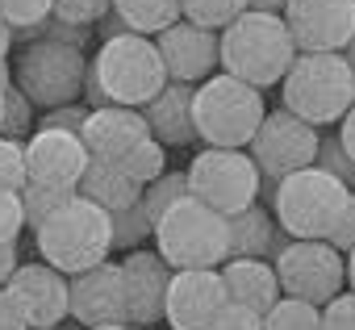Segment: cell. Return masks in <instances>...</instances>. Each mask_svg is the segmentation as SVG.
Returning <instances> with one entry per match:
<instances>
[{
    "instance_id": "cell-1",
    "label": "cell",
    "mask_w": 355,
    "mask_h": 330,
    "mask_svg": "<svg viewBox=\"0 0 355 330\" xmlns=\"http://www.w3.org/2000/svg\"><path fill=\"white\" fill-rule=\"evenodd\" d=\"M297 55L301 51H297V38H293L284 13L247 9L239 21H230L222 30V71H230L255 88L280 84Z\"/></svg>"
},
{
    "instance_id": "cell-2",
    "label": "cell",
    "mask_w": 355,
    "mask_h": 330,
    "mask_svg": "<svg viewBox=\"0 0 355 330\" xmlns=\"http://www.w3.org/2000/svg\"><path fill=\"white\" fill-rule=\"evenodd\" d=\"M38 255L46 263H55L59 272L76 276L84 268H96L113 255L117 247V230H113V214L96 201H88L84 193H76L63 209H55L38 230H34Z\"/></svg>"
},
{
    "instance_id": "cell-3",
    "label": "cell",
    "mask_w": 355,
    "mask_h": 330,
    "mask_svg": "<svg viewBox=\"0 0 355 330\" xmlns=\"http://www.w3.org/2000/svg\"><path fill=\"white\" fill-rule=\"evenodd\" d=\"M280 101L313 125H338L355 105V67L343 51H301L280 80Z\"/></svg>"
},
{
    "instance_id": "cell-4",
    "label": "cell",
    "mask_w": 355,
    "mask_h": 330,
    "mask_svg": "<svg viewBox=\"0 0 355 330\" xmlns=\"http://www.w3.org/2000/svg\"><path fill=\"white\" fill-rule=\"evenodd\" d=\"M155 251L171 268H222L230 259V214L189 193L155 222Z\"/></svg>"
},
{
    "instance_id": "cell-5",
    "label": "cell",
    "mask_w": 355,
    "mask_h": 330,
    "mask_svg": "<svg viewBox=\"0 0 355 330\" xmlns=\"http://www.w3.org/2000/svg\"><path fill=\"white\" fill-rule=\"evenodd\" d=\"M193 109H197V134L205 146H251V138L268 117L263 88L230 71H214L205 84H197Z\"/></svg>"
},
{
    "instance_id": "cell-6",
    "label": "cell",
    "mask_w": 355,
    "mask_h": 330,
    "mask_svg": "<svg viewBox=\"0 0 355 330\" xmlns=\"http://www.w3.org/2000/svg\"><path fill=\"white\" fill-rule=\"evenodd\" d=\"M92 76L101 80V88L109 92L113 105H150L163 88H167V63L159 55V42L150 34H117L105 38L96 59H92Z\"/></svg>"
},
{
    "instance_id": "cell-7",
    "label": "cell",
    "mask_w": 355,
    "mask_h": 330,
    "mask_svg": "<svg viewBox=\"0 0 355 330\" xmlns=\"http://www.w3.org/2000/svg\"><path fill=\"white\" fill-rule=\"evenodd\" d=\"M351 193L355 189H347L338 176H330L326 168L313 163V168H301V172L276 180L272 214L293 238H330V230L343 218Z\"/></svg>"
},
{
    "instance_id": "cell-8",
    "label": "cell",
    "mask_w": 355,
    "mask_h": 330,
    "mask_svg": "<svg viewBox=\"0 0 355 330\" xmlns=\"http://www.w3.org/2000/svg\"><path fill=\"white\" fill-rule=\"evenodd\" d=\"M92 63L84 59V46L55 42V38H34L17 51L13 80L26 88V96L38 109H59L71 101H84Z\"/></svg>"
},
{
    "instance_id": "cell-9",
    "label": "cell",
    "mask_w": 355,
    "mask_h": 330,
    "mask_svg": "<svg viewBox=\"0 0 355 330\" xmlns=\"http://www.w3.org/2000/svg\"><path fill=\"white\" fill-rule=\"evenodd\" d=\"M189 189L193 197L209 201L222 214H243L263 193V172L247 146H205L189 163Z\"/></svg>"
},
{
    "instance_id": "cell-10",
    "label": "cell",
    "mask_w": 355,
    "mask_h": 330,
    "mask_svg": "<svg viewBox=\"0 0 355 330\" xmlns=\"http://www.w3.org/2000/svg\"><path fill=\"white\" fill-rule=\"evenodd\" d=\"M280 288L288 297L326 305L347 288V255L330 238H288V247L276 255Z\"/></svg>"
},
{
    "instance_id": "cell-11",
    "label": "cell",
    "mask_w": 355,
    "mask_h": 330,
    "mask_svg": "<svg viewBox=\"0 0 355 330\" xmlns=\"http://www.w3.org/2000/svg\"><path fill=\"white\" fill-rule=\"evenodd\" d=\"M318 130L322 125L305 121L301 113H293L284 105L280 109H268L259 134L247 146L255 155V163H259L263 180H284V176L301 172V168H313V163H318V146H322V134Z\"/></svg>"
},
{
    "instance_id": "cell-12",
    "label": "cell",
    "mask_w": 355,
    "mask_h": 330,
    "mask_svg": "<svg viewBox=\"0 0 355 330\" xmlns=\"http://www.w3.org/2000/svg\"><path fill=\"white\" fill-rule=\"evenodd\" d=\"M230 305L222 268H175L167 288V326L171 330H209Z\"/></svg>"
},
{
    "instance_id": "cell-13",
    "label": "cell",
    "mask_w": 355,
    "mask_h": 330,
    "mask_svg": "<svg viewBox=\"0 0 355 330\" xmlns=\"http://www.w3.org/2000/svg\"><path fill=\"white\" fill-rule=\"evenodd\" d=\"M26 159H30V184L80 193L92 150L84 146V134H76V130H42L38 125V134H30V142H26Z\"/></svg>"
},
{
    "instance_id": "cell-14",
    "label": "cell",
    "mask_w": 355,
    "mask_h": 330,
    "mask_svg": "<svg viewBox=\"0 0 355 330\" xmlns=\"http://www.w3.org/2000/svg\"><path fill=\"white\" fill-rule=\"evenodd\" d=\"M155 42L167 63V76L180 84H205L222 67V30L197 26L189 17H180L163 34H155Z\"/></svg>"
},
{
    "instance_id": "cell-15",
    "label": "cell",
    "mask_w": 355,
    "mask_h": 330,
    "mask_svg": "<svg viewBox=\"0 0 355 330\" xmlns=\"http://www.w3.org/2000/svg\"><path fill=\"white\" fill-rule=\"evenodd\" d=\"M5 288L17 297L30 326H59L63 318H71V276L59 272L46 259L42 263H21L9 276Z\"/></svg>"
},
{
    "instance_id": "cell-16",
    "label": "cell",
    "mask_w": 355,
    "mask_h": 330,
    "mask_svg": "<svg viewBox=\"0 0 355 330\" xmlns=\"http://www.w3.org/2000/svg\"><path fill=\"white\" fill-rule=\"evenodd\" d=\"M284 21L297 51H343L355 34V0H288Z\"/></svg>"
},
{
    "instance_id": "cell-17",
    "label": "cell",
    "mask_w": 355,
    "mask_h": 330,
    "mask_svg": "<svg viewBox=\"0 0 355 330\" xmlns=\"http://www.w3.org/2000/svg\"><path fill=\"white\" fill-rule=\"evenodd\" d=\"M71 318H76L80 326L130 322V301H125L121 263L105 259V263L84 268V272L71 276Z\"/></svg>"
},
{
    "instance_id": "cell-18",
    "label": "cell",
    "mask_w": 355,
    "mask_h": 330,
    "mask_svg": "<svg viewBox=\"0 0 355 330\" xmlns=\"http://www.w3.org/2000/svg\"><path fill=\"white\" fill-rule=\"evenodd\" d=\"M121 276H125V301H130V322L134 326H155L167 318V288L175 268L146 247H134L121 259Z\"/></svg>"
},
{
    "instance_id": "cell-19",
    "label": "cell",
    "mask_w": 355,
    "mask_h": 330,
    "mask_svg": "<svg viewBox=\"0 0 355 330\" xmlns=\"http://www.w3.org/2000/svg\"><path fill=\"white\" fill-rule=\"evenodd\" d=\"M146 134H150V121H146L142 109H134V105H105V109L88 113L84 146L92 150V159H121Z\"/></svg>"
},
{
    "instance_id": "cell-20",
    "label": "cell",
    "mask_w": 355,
    "mask_h": 330,
    "mask_svg": "<svg viewBox=\"0 0 355 330\" xmlns=\"http://www.w3.org/2000/svg\"><path fill=\"white\" fill-rule=\"evenodd\" d=\"M193 101H197V84L167 80V88L150 105H142V113L150 121V134L159 142H167V146H189V142H197L201 134H197V109H193Z\"/></svg>"
},
{
    "instance_id": "cell-21",
    "label": "cell",
    "mask_w": 355,
    "mask_h": 330,
    "mask_svg": "<svg viewBox=\"0 0 355 330\" xmlns=\"http://www.w3.org/2000/svg\"><path fill=\"white\" fill-rule=\"evenodd\" d=\"M222 276H226L230 301H243V305H251V309H259V313H268V309L284 297L280 272H276V263L263 259V255H234V259L222 263Z\"/></svg>"
},
{
    "instance_id": "cell-22",
    "label": "cell",
    "mask_w": 355,
    "mask_h": 330,
    "mask_svg": "<svg viewBox=\"0 0 355 330\" xmlns=\"http://www.w3.org/2000/svg\"><path fill=\"white\" fill-rule=\"evenodd\" d=\"M80 193L96 205H105L109 214H125L130 205H138L142 197V184L125 176V168L117 159H92L88 163V172L80 180Z\"/></svg>"
},
{
    "instance_id": "cell-23",
    "label": "cell",
    "mask_w": 355,
    "mask_h": 330,
    "mask_svg": "<svg viewBox=\"0 0 355 330\" xmlns=\"http://www.w3.org/2000/svg\"><path fill=\"white\" fill-rule=\"evenodd\" d=\"M276 214H268L263 205H251L243 214L230 218V259L234 255H272V243H276Z\"/></svg>"
},
{
    "instance_id": "cell-24",
    "label": "cell",
    "mask_w": 355,
    "mask_h": 330,
    "mask_svg": "<svg viewBox=\"0 0 355 330\" xmlns=\"http://www.w3.org/2000/svg\"><path fill=\"white\" fill-rule=\"evenodd\" d=\"M113 13L134 30V34H163L184 17V0H113Z\"/></svg>"
},
{
    "instance_id": "cell-25",
    "label": "cell",
    "mask_w": 355,
    "mask_h": 330,
    "mask_svg": "<svg viewBox=\"0 0 355 330\" xmlns=\"http://www.w3.org/2000/svg\"><path fill=\"white\" fill-rule=\"evenodd\" d=\"M263 330H326V322H322V305L284 293V297L263 313Z\"/></svg>"
},
{
    "instance_id": "cell-26",
    "label": "cell",
    "mask_w": 355,
    "mask_h": 330,
    "mask_svg": "<svg viewBox=\"0 0 355 330\" xmlns=\"http://www.w3.org/2000/svg\"><path fill=\"white\" fill-rule=\"evenodd\" d=\"M117 163L125 168L130 180H138V184L146 189V184H155V180L167 172V142H159L155 134H146V138H142L134 150H125Z\"/></svg>"
},
{
    "instance_id": "cell-27",
    "label": "cell",
    "mask_w": 355,
    "mask_h": 330,
    "mask_svg": "<svg viewBox=\"0 0 355 330\" xmlns=\"http://www.w3.org/2000/svg\"><path fill=\"white\" fill-rule=\"evenodd\" d=\"M189 193H193V189H189V168H184V172H163L155 184H146V189H142L138 209H142V214H146V222L155 226V222L175 205V201L189 197Z\"/></svg>"
},
{
    "instance_id": "cell-28",
    "label": "cell",
    "mask_w": 355,
    "mask_h": 330,
    "mask_svg": "<svg viewBox=\"0 0 355 330\" xmlns=\"http://www.w3.org/2000/svg\"><path fill=\"white\" fill-rule=\"evenodd\" d=\"M251 9V0H184V17L209 30H226Z\"/></svg>"
},
{
    "instance_id": "cell-29",
    "label": "cell",
    "mask_w": 355,
    "mask_h": 330,
    "mask_svg": "<svg viewBox=\"0 0 355 330\" xmlns=\"http://www.w3.org/2000/svg\"><path fill=\"white\" fill-rule=\"evenodd\" d=\"M34 101L26 96V88L17 84V80H9L5 84V138H21V142H30V130H34Z\"/></svg>"
},
{
    "instance_id": "cell-30",
    "label": "cell",
    "mask_w": 355,
    "mask_h": 330,
    "mask_svg": "<svg viewBox=\"0 0 355 330\" xmlns=\"http://www.w3.org/2000/svg\"><path fill=\"white\" fill-rule=\"evenodd\" d=\"M26 184H30L26 142H21V138H5V134H0V189L26 193Z\"/></svg>"
},
{
    "instance_id": "cell-31",
    "label": "cell",
    "mask_w": 355,
    "mask_h": 330,
    "mask_svg": "<svg viewBox=\"0 0 355 330\" xmlns=\"http://www.w3.org/2000/svg\"><path fill=\"white\" fill-rule=\"evenodd\" d=\"M76 193L71 189H46V184H26V193H21V201H26V222H30V230H38L55 209H63L67 201H71Z\"/></svg>"
},
{
    "instance_id": "cell-32",
    "label": "cell",
    "mask_w": 355,
    "mask_h": 330,
    "mask_svg": "<svg viewBox=\"0 0 355 330\" xmlns=\"http://www.w3.org/2000/svg\"><path fill=\"white\" fill-rule=\"evenodd\" d=\"M318 168H326L330 176H338L347 189H355V159L351 150L338 142V134H322V146H318Z\"/></svg>"
},
{
    "instance_id": "cell-33",
    "label": "cell",
    "mask_w": 355,
    "mask_h": 330,
    "mask_svg": "<svg viewBox=\"0 0 355 330\" xmlns=\"http://www.w3.org/2000/svg\"><path fill=\"white\" fill-rule=\"evenodd\" d=\"M55 13V0H0V21H9L13 30L38 26Z\"/></svg>"
},
{
    "instance_id": "cell-34",
    "label": "cell",
    "mask_w": 355,
    "mask_h": 330,
    "mask_svg": "<svg viewBox=\"0 0 355 330\" xmlns=\"http://www.w3.org/2000/svg\"><path fill=\"white\" fill-rule=\"evenodd\" d=\"M21 230H30L21 193L0 189V243H17V234H21Z\"/></svg>"
},
{
    "instance_id": "cell-35",
    "label": "cell",
    "mask_w": 355,
    "mask_h": 330,
    "mask_svg": "<svg viewBox=\"0 0 355 330\" xmlns=\"http://www.w3.org/2000/svg\"><path fill=\"white\" fill-rule=\"evenodd\" d=\"M113 230H117V247H138L142 238H155V226L146 222V214L138 205H130L125 214H113Z\"/></svg>"
},
{
    "instance_id": "cell-36",
    "label": "cell",
    "mask_w": 355,
    "mask_h": 330,
    "mask_svg": "<svg viewBox=\"0 0 355 330\" xmlns=\"http://www.w3.org/2000/svg\"><path fill=\"white\" fill-rule=\"evenodd\" d=\"M55 13L76 26H96L113 13V0H55Z\"/></svg>"
},
{
    "instance_id": "cell-37",
    "label": "cell",
    "mask_w": 355,
    "mask_h": 330,
    "mask_svg": "<svg viewBox=\"0 0 355 330\" xmlns=\"http://www.w3.org/2000/svg\"><path fill=\"white\" fill-rule=\"evenodd\" d=\"M88 105L84 101H71V105H59V109H42V130H76V134H84V125H88Z\"/></svg>"
},
{
    "instance_id": "cell-38",
    "label": "cell",
    "mask_w": 355,
    "mask_h": 330,
    "mask_svg": "<svg viewBox=\"0 0 355 330\" xmlns=\"http://www.w3.org/2000/svg\"><path fill=\"white\" fill-rule=\"evenodd\" d=\"M322 322L326 330H355V288H343L338 297H330L322 305Z\"/></svg>"
},
{
    "instance_id": "cell-39",
    "label": "cell",
    "mask_w": 355,
    "mask_h": 330,
    "mask_svg": "<svg viewBox=\"0 0 355 330\" xmlns=\"http://www.w3.org/2000/svg\"><path fill=\"white\" fill-rule=\"evenodd\" d=\"M209 330H263V313L251 309V305H243V301H230Z\"/></svg>"
},
{
    "instance_id": "cell-40",
    "label": "cell",
    "mask_w": 355,
    "mask_h": 330,
    "mask_svg": "<svg viewBox=\"0 0 355 330\" xmlns=\"http://www.w3.org/2000/svg\"><path fill=\"white\" fill-rule=\"evenodd\" d=\"M330 243L347 255V251H355V193H351V201H347V209H343V218L334 222V230H330Z\"/></svg>"
},
{
    "instance_id": "cell-41",
    "label": "cell",
    "mask_w": 355,
    "mask_h": 330,
    "mask_svg": "<svg viewBox=\"0 0 355 330\" xmlns=\"http://www.w3.org/2000/svg\"><path fill=\"white\" fill-rule=\"evenodd\" d=\"M0 330H30L21 305H17V297L9 288H0Z\"/></svg>"
},
{
    "instance_id": "cell-42",
    "label": "cell",
    "mask_w": 355,
    "mask_h": 330,
    "mask_svg": "<svg viewBox=\"0 0 355 330\" xmlns=\"http://www.w3.org/2000/svg\"><path fill=\"white\" fill-rule=\"evenodd\" d=\"M21 263H17V243H0V288L9 284V276L17 272Z\"/></svg>"
},
{
    "instance_id": "cell-43",
    "label": "cell",
    "mask_w": 355,
    "mask_h": 330,
    "mask_svg": "<svg viewBox=\"0 0 355 330\" xmlns=\"http://www.w3.org/2000/svg\"><path fill=\"white\" fill-rule=\"evenodd\" d=\"M338 142H343V146L351 150V159H355V105H351V109H347V117L338 121Z\"/></svg>"
},
{
    "instance_id": "cell-44",
    "label": "cell",
    "mask_w": 355,
    "mask_h": 330,
    "mask_svg": "<svg viewBox=\"0 0 355 330\" xmlns=\"http://www.w3.org/2000/svg\"><path fill=\"white\" fill-rule=\"evenodd\" d=\"M17 46V38H13V26L9 21H0V63H9V51Z\"/></svg>"
},
{
    "instance_id": "cell-45",
    "label": "cell",
    "mask_w": 355,
    "mask_h": 330,
    "mask_svg": "<svg viewBox=\"0 0 355 330\" xmlns=\"http://www.w3.org/2000/svg\"><path fill=\"white\" fill-rule=\"evenodd\" d=\"M251 9H259V13H284L288 0H251Z\"/></svg>"
},
{
    "instance_id": "cell-46",
    "label": "cell",
    "mask_w": 355,
    "mask_h": 330,
    "mask_svg": "<svg viewBox=\"0 0 355 330\" xmlns=\"http://www.w3.org/2000/svg\"><path fill=\"white\" fill-rule=\"evenodd\" d=\"M84 330H146V326H134V322H109V326H84Z\"/></svg>"
},
{
    "instance_id": "cell-47",
    "label": "cell",
    "mask_w": 355,
    "mask_h": 330,
    "mask_svg": "<svg viewBox=\"0 0 355 330\" xmlns=\"http://www.w3.org/2000/svg\"><path fill=\"white\" fill-rule=\"evenodd\" d=\"M347 288H355V251H347Z\"/></svg>"
},
{
    "instance_id": "cell-48",
    "label": "cell",
    "mask_w": 355,
    "mask_h": 330,
    "mask_svg": "<svg viewBox=\"0 0 355 330\" xmlns=\"http://www.w3.org/2000/svg\"><path fill=\"white\" fill-rule=\"evenodd\" d=\"M343 55H347V63H351V67H355V34H351V42H347V46H343Z\"/></svg>"
},
{
    "instance_id": "cell-49",
    "label": "cell",
    "mask_w": 355,
    "mask_h": 330,
    "mask_svg": "<svg viewBox=\"0 0 355 330\" xmlns=\"http://www.w3.org/2000/svg\"><path fill=\"white\" fill-rule=\"evenodd\" d=\"M0 130H5V84H0Z\"/></svg>"
},
{
    "instance_id": "cell-50",
    "label": "cell",
    "mask_w": 355,
    "mask_h": 330,
    "mask_svg": "<svg viewBox=\"0 0 355 330\" xmlns=\"http://www.w3.org/2000/svg\"><path fill=\"white\" fill-rule=\"evenodd\" d=\"M30 330H71V326H63V322H59V326H30ZM80 330H84V326H80Z\"/></svg>"
}]
</instances>
